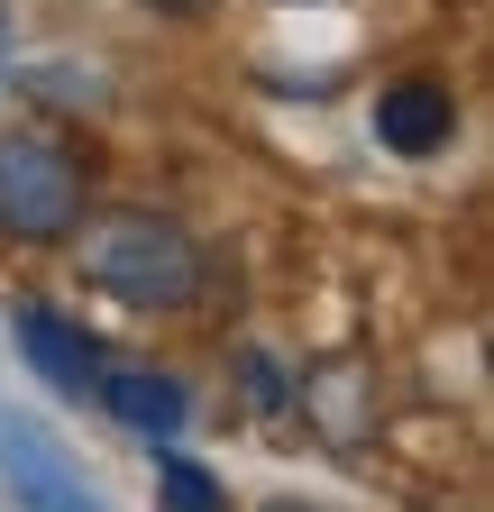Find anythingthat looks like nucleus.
<instances>
[{
  "instance_id": "obj_1",
  "label": "nucleus",
  "mask_w": 494,
  "mask_h": 512,
  "mask_svg": "<svg viewBox=\"0 0 494 512\" xmlns=\"http://www.w3.org/2000/svg\"><path fill=\"white\" fill-rule=\"evenodd\" d=\"M74 238H83V275L119 302H138V311H183L202 293V247L165 211H101Z\"/></svg>"
},
{
  "instance_id": "obj_2",
  "label": "nucleus",
  "mask_w": 494,
  "mask_h": 512,
  "mask_svg": "<svg viewBox=\"0 0 494 512\" xmlns=\"http://www.w3.org/2000/svg\"><path fill=\"white\" fill-rule=\"evenodd\" d=\"M0 229L28 238V247H55V238L83 229V165L65 138L0 128Z\"/></svg>"
},
{
  "instance_id": "obj_3",
  "label": "nucleus",
  "mask_w": 494,
  "mask_h": 512,
  "mask_svg": "<svg viewBox=\"0 0 494 512\" xmlns=\"http://www.w3.org/2000/svg\"><path fill=\"white\" fill-rule=\"evenodd\" d=\"M0 476H10V503L19 512H110L83 467L65 458V439L37 430V421H0Z\"/></svg>"
},
{
  "instance_id": "obj_4",
  "label": "nucleus",
  "mask_w": 494,
  "mask_h": 512,
  "mask_svg": "<svg viewBox=\"0 0 494 512\" xmlns=\"http://www.w3.org/2000/svg\"><path fill=\"white\" fill-rule=\"evenodd\" d=\"M376 138H385L394 156H440V147L458 138V92H449L440 74L385 83V92H376Z\"/></svg>"
},
{
  "instance_id": "obj_5",
  "label": "nucleus",
  "mask_w": 494,
  "mask_h": 512,
  "mask_svg": "<svg viewBox=\"0 0 494 512\" xmlns=\"http://www.w3.org/2000/svg\"><path fill=\"white\" fill-rule=\"evenodd\" d=\"M92 403L110 421H129L138 439H174L193 421V394H183V375H156V366H101L92 375Z\"/></svg>"
},
{
  "instance_id": "obj_6",
  "label": "nucleus",
  "mask_w": 494,
  "mask_h": 512,
  "mask_svg": "<svg viewBox=\"0 0 494 512\" xmlns=\"http://www.w3.org/2000/svg\"><path fill=\"white\" fill-rule=\"evenodd\" d=\"M19 348H28V366L55 384V394H92V375L110 366V357L74 330V320L55 311V302H28V311H19Z\"/></svg>"
},
{
  "instance_id": "obj_7",
  "label": "nucleus",
  "mask_w": 494,
  "mask_h": 512,
  "mask_svg": "<svg viewBox=\"0 0 494 512\" xmlns=\"http://www.w3.org/2000/svg\"><path fill=\"white\" fill-rule=\"evenodd\" d=\"M156 512H229V494H220V476H211V467L165 458V467H156Z\"/></svg>"
},
{
  "instance_id": "obj_8",
  "label": "nucleus",
  "mask_w": 494,
  "mask_h": 512,
  "mask_svg": "<svg viewBox=\"0 0 494 512\" xmlns=\"http://www.w3.org/2000/svg\"><path fill=\"white\" fill-rule=\"evenodd\" d=\"M238 375H247V394H257V412H284V375L266 357H238Z\"/></svg>"
},
{
  "instance_id": "obj_9",
  "label": "nucleus",
  "mask_w": 494,
  "mask_h": 512,
  "mask_svg": "<svg viewBox=\"0 0 494 512\" xmlns=\"http://www.w3.org/2000/svg\"><path fill=\"white\" fill-rule=\"evenodd\" d=\"M266 512H321V503H266Z\"/></svg>"
},
{
  "instance_id": "obj_10",
  "label": "nucleus",
  "mask_w": 494,
  "mask_h": 512,
  "mask_svg": "<svg viewBox=\"0 0 494 512\" xmlns=\"http://www.w3.org/2000/svg\"><path fill=\"white\" fill-rule=\"evenodd\" d=\"M165 10H202V0H165Z\"/></svg>"
}]
</instances>
